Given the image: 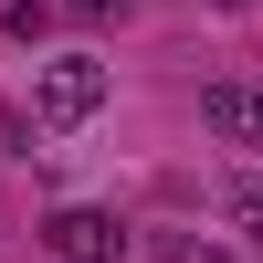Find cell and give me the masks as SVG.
I'll use <instances>...</instances> for the list:
<instances>
[{
  "instance_id": "6da1fadb",
  "label": "cell",
  "mask_w": 263,
  "mask_h": 263,
  "mask_svg": "<svg viewBox=\"0 0 263 263\" xmlns=\"http://www.w3.org/2000/svg\"><path fill=\"white\" fill-rule=\"evenodd\" d=\"M95 105H105V63H95V53L42 63V84H32V126H84Z\"/></svg>"
},
{
  "instance_id": "7a4b0ae2",
  "label": "cell",
  "mask_w": 263,
  "mask_h": 263,
  "mask_svg": "<svg viewBox=\"0 0 263 263\" xmlns=\"http://www.w3.org/2000/svg\"><path fill=\"white\" fill-rule=\"evenodd\" d=\"M42 253H63V263H116L126 253V221H116V211H53V221H42Z\"/></svg>"
},
{
  "instance_id": "277c9868",
  "label": "cell",
  "mask_w": 263,
  "mask_h": 263,
  "mask_svg": "<svg viewBox=\"0 0 263 263\" xmlns=\"http://www.w3.org/2000/svg\"><path fill=\"white\" fill-rule=\"evenodd\" d=\"M168 263H232L221 242H168Z\"/></svg>"
},
{
  "instance_id": "5b68a950",
  "label": "cell",
  "mask_w": 263,
  "mask_h": 263,
  "mask_svg": "<svg viewBox=\"0 0 263 263\" xmlns=\"http://www.w3.org/2000/svg\"><path fill=\"white\" fill-rule=\"evenodd\" d=\"M63 11H84V21H105V11H126V0H63Z\"/></svg>"
},
{
  "instance_id": "8992f818",
  "label": "cell",
  "mask_w": 263,
  "mask_h": 263,
  "mask_svg": "<svg viewBox=\"0 0 263 263\" xmlns=\"http://www.w3.org/2000/svg\"><path fill=\"white\" fill-rule=\"evenodd\" d=\"M221 11H242V0H221Z\"/></svg>"
},
{
  "instance_id": "3957f363",
  "label": "cell",
  "mask_w": 263,
  "mask_h": 263,
  "mask_svg": "<svg viewBox=\"0 0 263 263\" xmlns=\"http://www.w3.org/2000/svg\"><path fill=\"white\" fill-rule=\"evenodd\" d=\"M200 126H221V137H263V84H200Z\"/></svg>"
}]
</instances>
